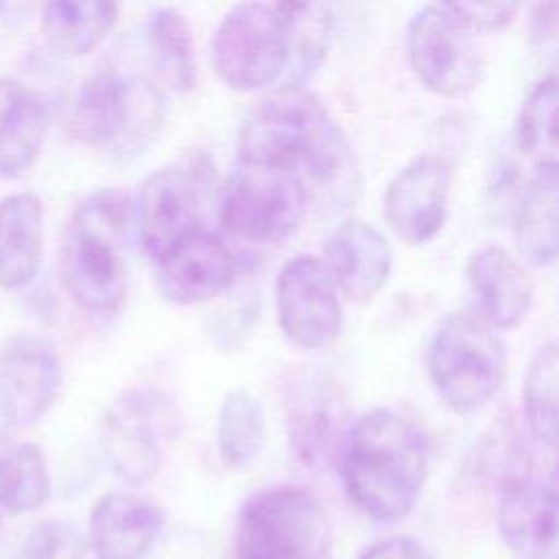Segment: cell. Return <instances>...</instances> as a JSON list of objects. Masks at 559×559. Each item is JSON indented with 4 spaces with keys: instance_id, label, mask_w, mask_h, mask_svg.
I'll return each mask as SVG.
<instances>
[{
    "instance_id": "cell-1",
    "label": "cell",
    "mask_w": 559,
    "mask_h": 559,
    "mask_svg": "<svg viewBox=\"0 0 559 559\" xmlns=\"http://www.w3.org/2000/svg\"><path fill=\"white\" fill-rule=\"evenodd\" d=\"M240 164L295 175L308 203L345 207L358 190V164L349 140L328 107L301 85H286L253 105L236 138Z\"/></svg>"
},
{
    "instance_id": "cell-2",
    "label": "cell",
    "mask_w": 559,
    "mask_h": 559,
    "mask_svg": "<svg viewBox=\"0 0 559 559\" xmlns=\"http://www.w3.org/2000/svg\"><path fill=\"white\" fill-rule=\"evenodd\" d=\"M430 469L428 439L391 408L362 413L338 452V480L358 513L378 524L404 520L417 504Z\"/></svg>"
},
{
    "instance_id": "cell-3",
    "label": "cell",
    "mask_w": 559,
    "mask_h": 559,
    "mask_svg": "<svg viewBox=\"0 0 559 559\" xmlns=\"http://www.w3.org/2000/svg\"><path fill=\"white\" fill-rule=\"evenodd\" d=\"M133 231V199L120 188H98L72 212L61 269L70 295L85 312L107 317L124 304Z\"/></svg>"
},
{
    "instance_id": "cell-4",
    "label": "cell",
    "mask_w": 559,
    "mask_h": 559,
    "mask_svg": "<svg viewBox=\"0 0 559 559\" xmlns=\"http://www.w3.org/2000/svg\"><path fill=\"white\" fill-rule=\"evenodd\" d=\"M164 94L140 76L98 70L87 76L70 105L68 129L74 140L133 159L164 124Z\"/></svg>"
},
{
    "instance_id": "cell-5",
    "label": "cell",
    "mask_w": 559,
    "mask_h": 559,
    "mask_svg": "<svg viewBox=\"0 0 559 559\" xmlns=\"http://www.w3.org/2000/svg\"><path fill=\"white\" fill-rule=\"evenodd\" d=\"M426 365L443 404L454 413H472L500 391L507 376V347L483 317L452 312L435 330Z\"/></svg>"
},
{
    "instance_id": "cell-6",
    "label": "cell",
    "mask_w": 559,
    "mask_h": 559,
    "mask_svg": "<svg viewBox=\"0 0 559 559\" xmlns=\"http://www.w3.org/2000/svg\"><path fill=\"white\" fill-rule=\"evenodd\" d=\"M234 548L236 559H328L332 524L308 489L269 487L242 502Z\"/></svg>"
},
{
    "instance_id": "cell-7",
    "label": "cell",
    "mask_w": 559,
    "mask_h": 559,
    "mask_svg": "<svg viewBox=\"0 0 559 559\" xmlns=\"http://www.w3.org/2000/svg\"><path fill=\"white\" fill-rule=\"evenodd\" d=\"M181 426L179 404L168 391L157 386L124 389L103 413V456L124 483H148L159 472Z\"/></svg>"
},
{
    "instance_id": "cell-8",
    "label": "cell",
    "mask_w": 559,
    "mask_h": 559,
    "mask_svg": "<svg viewBox=\"0 0 559 559\" xmlns=\"http://www.w3.org/2000/svg\"><path fill=\"white\" fill-rule=\"evenodd\" d=\"M308 207L306 188L295 175L264 166L240 164L218 192L221 227L255 245L288 240L304 225Z\"/></svg>"
},
{
    "instance_id": "cell-9",
    "label": "cell",
    "mask_w": 559,
    "mask_h": 559,
    "mask_svg": "<svg viewBox=\"0 0 559 559\" xmlns=\"http://www.w3.org/2000/svg\"><path fill=\"white\" fill-rule=\"evenodd\" d=\"M212 68L236 92L275 85L290 68V44L275 9L260 0L231 7L212 37Z\"/></svg>"
},
{
    "instance_id": "cell-10",
    "label": "cell",
    "mask_w": 559,
    "mask_h": 559,
    "mask_svg": "<svg viewBox=\"0 0 559 559\" xmlns=\"http://www.w3.org/2000/svg\"><path fill=\"white\" fill-rule=\"evenodd\" d=\"M406 52L417 81L437 96H465L483 79L485 59L474 31L441 7H424L411 17Z\"/></svg>"
},
{
    "instance_id": "cell-11",
    "label": "cell",
    "mask_w": 559,
    "mask_h": 559,
    "mask_svg": "<svg viewBox=\"0 0 559 559\" xmlns=\"http://www.w3.org/2000/svg\"><path fill=\"white\" fill-rule=\"evenodd\" d=\"M277 325L299 349L330 347L343 330V297L323 262L312 255L290 258L275 277Z\"/></svg>"
},
{
    "instance_id": "cell-12",
    "label": "cell",
    "mask_w": 559,
    "mask_h": 559,
    "mask_svg": "<svg viewBox=\"0 0 559 559\" xmlns=\"http://www.w3.org/2000/svg\"><path fill=\"white\" fill-rule=\"evenodd\" d=\"M452 188V162L437 153L413 157L386 186L384 218L406 245L430 242L443 227Z\"/></svg>"
},
{
    "instance_id": "cell-13",
    "label": "cell",
    "mask_w": 559,
    "mask_h": 559,
    "mask_svg": "<svg viewBox=\"0 0 559 559\" xmlns=\"http://www.w3.org/2000/svg\"><path fill=\"white\" fill-rule=\"evenodd\" d=\"M61 380V360L44 338H7L0 347V421L13 428L39 421L57 402Z\"/></svg>"
},
{
    "instance_id": "cell-14",
    "label": "cell",
    "mask_w": 559,
    "mask_h": 559,
    "mask_svg": "<svg viewBox=\"0 0 559 559\" xmlns=\"http://www.w3.org/2000/svg\"><path fill=\"white\" fill-rule=\"evenodd\" d=\"M133 210L140 245L155 262L201 227V175L183 166L155 170L144 179Z\"/></svg>"
},
{
    "instance_id": "cell-15",
    "label": "cell",
    "mask_w": 559,
    "mask_h": 559,
    "mask_svg": "<svg viewBox=\"0 0 559 559\" xmlns=\"http://www.w3.org/2000/svg\"><path fill=\"white\" fill-rule=\"evenodd\" d=\"M155 284L162 297L177 306L205 304L231 288L238 260L229 245L199 227L155 260Z\"/></svg>"
},
{
    "instance_id": "cell-16",
    "label": "cell",
    "mask_w": 559,
    "mask_h": 559,
    "mask_svg": "<svg viewBox=\"0 0 559 559\" xmlns=\"http://www.w3.org/2000/svg\"><path fill=\"white\" fill-rule=\"evenodd\" d=\"M498 533L518 559H557V485L548 478H509L498 498Z\"/></svg>"
},
{
    "instance_id": "cell-17",
    "label": "cell",
    "mask_w": 559,
    "mask_h": 559,
    "mask_svg": "<svg viewBox=\"0 0 559 559\" xmlns=\"http://www.w3.org/2000/svg\"><path fill=\"white\" fill-rule=\"evenodd\" d=\"M343 299L365 306L386 286L393 271V247L373 225L349 218L323 242L319 258Z\"/></svg>"
},
{
    "instance_id": "cell-18",
    "label": "cell",
    "mask_w": 559,
    "mask_h": 559,
    "mask_svg": "<svg viewBox=\"0 0 559 559\" xmlns=\"http://www.w3.org/2000/svg\"><path fill=\"white\" fill-rule=\"evenodd\" d=\"M465 277L483 317L498 332L518 328L531 312L535 282L520 258L498 245L474 249L465 262Z\"/></svg>"
},
{
    "instance_id": "cell-19",
    "label": "cell",
    "mask_w": 559,
    "mask_h": 559,
    "mask_svg": "<svg viewBox=\"0 0 559 559\" xmlns=\"http://www.w3.org/2000/svg\"><path fill=\"white\" fill-rule=\"evenodd\" d=\"M164 528V511L135 493L109 491L92 509L87 546L96 559H144Z\"/></svg>"
},
{
    "instance_id": "cell-20",
    "label": "cell",
    "mask_w": 559,
    "mask_h": 559,
    "mask_svg": "<svg viewBox=\"0 0 559 559\" xmlns=\"http://www.w3.org/2000/svg\"><path fill=\"white\" fill-rule=\"evenodd\" d=\"M44 260V205L33 192L0 199V288L28 286Z\"/></svg>"
},
{
    "instance_id": "cell-21",
    "label": "cell",
    "mask_w": 559,
    "mask_h": 559,
    "mask_svg": "<svg viewBox=\"0 0 559 559\" xmlns=\"http://www.w3.org/2000/svg\"><path fill=\"white\" fill-rule=\"evenodd\" d=\"M48 129L44 100L13 76H0V175L15 179L35 164Z\"/></svg>"
},
{
    "instance_id": "cell-22",
    "label": "cell",
    "mask_w": 559,
    "mask_h": 559,
    "mask_svg": "<svg viewBox=\"0 0 559 559\" xmlns=\"http://www.w3.org/2000/svg\"><path fill=\"white\" fill-rule=\"evenodd\" d=\"M513 240L520 260L544 269L559 253V177L557 166H537L520 194Z\"/></svg>"
},
{
    "instance_id": "cell-23",
    "label": "cell",
    "mask_w": 559,
    "mask_h": 559,
    "mask_svg": "<svg viewBox=\"0 0 559 559\" xmlns=\"http://www.w3.org/2000/svg\"><path fill=\"white\" fill-rule=\"evenodd\" d=\"M116 20V0H46L39 26L50 50L83 57L100 46Z\"/></svg>"
},
{
    "instance_id": "cell-24",
    "label": "cell",
    "mask_w": 559,
    "mask_h": 559,
    "mask_svg": "<svg viewBox=\"0 0 559 559\" xmlns=\"http://www.w3.org/2000/svg\"><path fill=\"white\" fill-rule=\"evenodd\" d=\"M266 441V411L260 397L247 389L223 395L216 415V450L225 467L247 469L260 456Z\"/></svg>"
},
{
    "instance_id": "cell-25",
    "label": "cell",
    "mask_w": 559,
    "mask_h": 559,
    "mask_svg": "<svg viewBox=\"0 0 559 559\" xmlns=\"http://www.w3.org/2000/svg\"><path fill=\"white\" fill-rule=\"evenodd\" d=\"M50 496L44 452L28 441L0 435V504L11 513L39 509Z\"/></svg>"
},
{
    "instance_id": "cell-26",
    "label": "cell",
    "mask_w": 559,
    "mask_h": 559,
    "mask_svg": "<svg viewBox=\"0 0 559 559\" xmlns=\"http://www.w3.org/2000/svg\"><path fill=\"white\" fill-rule=\"evenodd\" d=\"M146 46L155 72L170 90L186 94L197 85L192 31L186 17L173 9H157L146 22Z\"/></svg>"
},
{
    "instance_id": "cell-27",
    "label": "cell",
    "mask_w": 559,
    "mask_h": 559,
    "mask_svg": "<svg viewBox=\"0 0 559 559\" xmlns=\"http://www.w3.org/2000/svg\"><path fill=\"white\" fill-rule=\"evenodd\" d=\"M522 393L524 417L533 439L552 450L559 430V349L555 341L544 343L533 354Z\"/></svg>"
},
{
    "instance_id": "cell-28",
    "label": "cell",
    "mask_w": 559,
    "mask_h": 559,
    "mask_svg": "<svg viewBox=\"0 0 559 559\" xmlns=\"http://www.w3.org/2000/svg\"><path fill=\"white\" fill-rule=\"evenodd\" d=\"M557 105L559 83L550 72L531 87L518 111L515 146L535 166H557Z\"/></svg>"
},
{
    "instance_id": "cell-29",
    "label": "cell",
    "mask_w": 559,
    "mask_h": 559,
    "mask_svg": "<svg viewBox=\"0 0 559 559\" xmlns=\"http://www.w3.org/2000/svg\"><path fill=\"white\" fill-rule=\"evenodd\" d=\"M87 542L68 520L48 518L31 526L11 559H85Z\"/></svg>"
},
{
    "instance_id": "cell-30",
    "label": "cell",
    "mask_w": 559,
    "mask_h": 559,
    "mask_svg": "<svg viewBox=\"0 0 559 559\" xmlns=\"http://www.w3.org/2000/svg\"><path fill=\"white\" fill-rule=\"evenodd\" d=\"M441 9L474 33L504 28L518 13L520 0H441Z\"/></svg>"
},
{
    "instance_id": "cell-31",
    "label": "cell",
    "mask_w": 559,
    "mask_h": 559,
    "mask_svg": "<svg viewBox=\"0 0 559 559\" xmlns=\"http://www.w3.org/2000/svg\"><path fill=\"white\" fill-rule=\"evenodd\" d=\"M557 0H535L531 11V41L542 52H555L557 24H559Z\"/></svg>"
},
{
    "instance_id": "cell-32",
    "label": "cell",
    "mask_w": 559,
    "mask_h": 559,
    "mask_svg": "<svg viewBox=\"0 0 559 559\" xmlns=\"http://www.w3.org/2000/svg\"><path fill=\"white\" fill-rule=\"evenodd\" d=\"M358 559H432V555L419 539L397 535L371 544Z\"/></svg>"
}]
</instances>
